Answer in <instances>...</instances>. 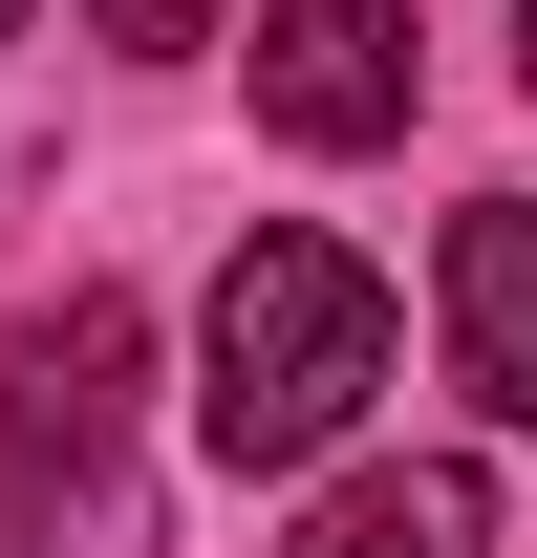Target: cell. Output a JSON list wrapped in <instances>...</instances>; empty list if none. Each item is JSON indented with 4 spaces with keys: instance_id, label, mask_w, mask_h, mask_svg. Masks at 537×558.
Segmentation results:
<instances>
[{
    "instance_id": "obj_1",
    "label": "cell",
    "mask_w": 537,
    "mask_h": 558,
    "mask_svg": "<svg viewBox=\"0 0 537 558\" xmlns=\"http://www.w3.org/2000/svg\"><path fill=\"white\" fill-rule=\"evenodd\" d=\"M366 387H387V279L344 236H301V215H259L215 258V323H194V451L215 473H301V451L366 429Z\"/></svg>"
},
{
    "instance_id": "obj_2",
    "label": "cell",
    "mask_w": 537,
    "mask_h": 558,
    "mask_svg": "<svg viewBox=\"0 0 537 558\" xmlns=\"http://www.w3.org/2000/svg\"><path fill=\"white\" fill-rule=\"evenodd\" d=\"M130 365H151V323L108 279H65V323L0 365V494H22L44 558H151V515H130Z\"/></svg>"
},
{
    "instance_id": "obj_3",
    "label": "cell",
    "mask_w": 537,
    "mask_h": 558,
    "mask_svg": "<svg viewBox=\"0 0 537 558\" xmlns=\"http://www.w3.org/2000/svg\"><path fill=\"white\" fill-rule=\"evenodd\" d=\"M430 44H408V0H259V130L279 150H387Z\"/></svg>"
},
{
    "instance_id": "obj_4",
    "label": "cell",
    "mask_w": 537,
    "mask_h": 558,
    "mask_svg": "<svg viewBox=\"0 0 537 558\" xmlns=\"http://www.w3.org/2000/svg\"><path fill=\"white\" fill-rule=\"evenodd\" d=\"M452 365L494 387V429H537V194L452 215Z\"/></svg>"
},
{
    "instance_id": "obj_5",
    "label": "cell",
    "mask_w": 537,
    "mask_h": 558,
    "mask_svg": "<svg viewBox=\"0 0 537 558\" xmlns=\"http://www.w3.org/2000/svg\"><path fill=\"white\" fill-rule=\"evenodd\" d=\"M301 558H494V473L473 451H408V473H344L301 515Z\"/></svg>"
},
{
    "instance_id": "obj_6",
    "label": "cell",
    "mask_w": 537,
    "mask_h": 558,
    "mask_svg": "<svg viewBox=\"0 0 537 558\" xmlns=\"http://www.w3.org/2000/svg\"><path fill=\"white\" fill-rule=\"evenodd\" d=\"M194 22H215V0H108V44H151V65H172Z\"/></svg>"
},
{
    "instance_id": "obj_7",
    "label": "cell",
    "mask_w": 537,
    "mask_h": 558,
    "mask_svg": "<svg viewBox=\"0 0 537 558\" xmlns=\"http://www.w3.org/2000/svg\"><path fill=\"white\" fill-rule=\"evenodd\" d=\"M0 22H22V0H0Z\"/></svg>"
},
{
    "instance_id": "obj_8",
    "label": "cell",
    "mask_w": 537,
    "mask_h": 558,
    "mask_svg": "<svg viewBox=\"0 0 537 558\" xmlns=\"http://www.w3.org/2000/svg\"><path fill=\"white\" fill-rule=\"evenodd\" d=\"M516 65H537V44H516Z\"/></svg>"
}]
</instances>
